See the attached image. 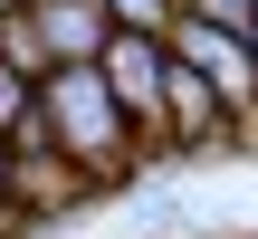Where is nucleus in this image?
I'll return each mask as SVG.
<instances>
[{
	"instance_id": "obj_1",
	"label": "nucleus",
	"mask_w": 258,
	"mask_h": 239,
	"mask_svg": "<svg viewBox=\"0 0 258 239\" xmlns=\"http://www.w3.org/2000/svg\"><path fill=\"white\" fill-rule=\"evenodd\" d=\"M163 48H172L191 77H211V96H220L239 125H258V48L239 38V29H211V19H191V10H182V19L163 29Z\"/></svg>"
},
{
	"instance_id": "obj_2",
	"label": "nucleus",
	"mask_w": 258,
	"mask_h": 239,
	"mask_svg": "<svg viewBox=\"0 0 258 239\" xmlns=\"http://www.w3.org/2000/svg\"><path fill=\"white\" fill-rule=\"evenodd\" d=\"M163 134H172V153H230L239 144V115L211 96V77H191L172 57V77H163Z\"/></svg>"
},
{
	"instance_id": "obj_3",
	"label": "nucleus",
	"mask_w": 258,
	"mask_h": 239,
	"mask_svg": "<svg viewBox=\"0 0 258 239\" xmlns=\"http://www.w3.org/2000/svg\"><path fill=\"white\" fill-rule=\"evenodd\" d=\"M29 19H38V38H48V57H57V67H96V57H105V38H115L105 0H57V10H29Z\"/></svg>"
},
{
	"instance_id": "obj_4",
	"label": "nucleus",
	"mask_w": 258,
	"mask_h": 239,
	"mask_svg": "<svg viewBox=\"0 0 258 239\" xmlns=\"http://www.w3.org/2000/svg\"><path fill=\"white\" fill-rule=\"evenodd\" d=\"M0 67L10 77H29V86H48L57 77V57H48V38H38V19L19 10V19H0Z\"/></svg>"
},
{
	"instance_id": "obj_5",
	"label": "nucleus",
	"mask_w": 258,
	"mask_h": 239,
	"mask_svg": "<svg viewBox=\"0 0 258 239\" xmlns=\"http://www.w3.org/2000/svg\"><path fill=\"white\" fill-rule=\"evenodd\" d=\"M105 19H115L124 38H163V29H172L182 10H172V0H105Z\"/></svg>"
},
{
	"instance_id": "obj_6",
	"label": "nucleus",
	"mask_w": 258,
	"mask_h": 239,
	"mask_svg": "<svg viewBox=\"0 0 258 239\" xmlns=\"http://www.w3.org/2000/svg\"><path fill=\"white\" fill-rule=\"evenodd\" d=\"M29 105H38V86H29V77H10V67H0V144H10V125H19V115H29Z\"/></svg>"
},
{
	"instance_id": "obj_7",
	"label": "nucleus",
	"mask_w": 258,
	"mask_h": 239,
	"mask_svg": "<svg viewBox=\"0 0 258 239\" xmlns=\"http://www.w3.org/2000/svg\"><path fill=\"white\" fill-rule=\"evenodd\" d=\"M0 201H19V153L0 144Z\"/></svg>"
},
{
	"instance_id": "obj_8",
	"label": "nucleus",
	"mask_w": 258,
	"mask_h": 239,
	"mask_svg": "<svg viewBox=\"0 0 258 239\" xmlns=\"http://www.w3.org/2000/svg\"><path fill=\"white\" fill-rule=\"evenodd\" d=\"M19 10H29V0H0V19H19Z\"/></svg>"
},
{
	"instance_id": "obj_9",
	"label": "nucleus",
	"mask_w": 258,
	"mask_h": 239,
	"mask_svg": "<svg viewBox=\"0 0 258 239\" xmlns=\"http://www.w3.org/2000/svg\"><path fill=\"white\" fill-rule=\"evenodd\" d=\"M29 10H57V0H29Z\"/></svg>"
},
{
	"instance_id": "obj_10",
	"label": "nucleus",
	"mask_w": 258,
	"mask_h": 239,
	"mask_svg": "<svg viewBox=\"0 0 258 239\" xmlns=\"http://www.w3.org/2000/svg\"><path fill=\"white\" fill-rule=\"evenodd\" d=\"M172 10H182V0H172Z\"/></svg>"
}]
</instances>
